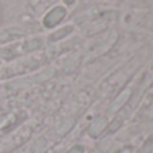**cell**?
Here are the masks:
<instances>
[{
    "label": "cell",
    "mask_w": 153,
    "mask_h": 153,
    "mask_svg": "<svg viewBox=\"0 0 153 153\" xmlns=\"http://www.w3.org/2000/svg\"><path fill=\"white\" fill-rule=\"evenodd\" d=\"M64 1H65V3H67V4H71V3H73V0H64Z\"/></svg>",
    "instance_id": "8"
},
{
    "label": "cell",
    "mask_w": 153,
    "mask_h": 153,
    "mask_svg": "<svg viewBox=\"0 0 153 153\" xmlns=\"http://www.w3.org/2000/svg\"><path fill=\"white\" fill-rule=\"evenodd\" d=\"M64 15H65V10H64L62 7H57V8H54L53 11H50L49 14L46 15L43 23L46 25V27H53L54 25H57L58 22L62 19Z\"/></svg>",
    "instance_id": "1"
},
{
    "label": "cell",
    "mask_w": 153,
    "mask_h": 153,
    "mask_svg": "<svg viewBox=\"0 0 153 153\" xmlns=\"http://www.w3.org/2000/svg\"><path fill=\"white\" fill-rule=\"evenodd\" d=\"M45 145H46V142L43 140H37L31 148V153H42V150L45 149Z\"/></svg>",
    "instance_id": "4"
},
{
    "label": "cell",
    "mask_w": 153,
    "mask_h": 153,
    "mask_svg": "<svg viewBox=\"0 0 153 153\" xmlns=\"http://www.w3.org/2000/svg\"><path fill=\"white\" fill-rule=\"evenodd\" d=\"M84 152V149H83V146L81 145H76V146H73L72 149H69L67 153H83Z\"/></svg>",
    "instance_id": "6"
},
{
    "label": "cell",
    "mask_w": 153,
    "mask_h": 153,
    "mask_svg": "<svg viewBox=\"0 0 153 153\" xmlns=\"http://www.w3.org/2000/svg\"><path fill=\"white\" fill-rule=\"evenodd\" d=\"M106 126H107L106 118H99V119H96V121L90 126V129H88V133H90L91 137H98L99 134H100L102 131L106 129Z\"/></svg>",
    "instance_id": "2"
},
{
    "label": "cell",
    "mask_w": 153,
    "mask_h": 153,
    "mask_svg": "<svg viewBox=\"0 0 153 153\" xmlns=\"http://www.w3.org/2000/svg\"><path fill=\"white\" fill-rule=\"evenodd\" d=\"M69 31H71V27L69 29H64V30H61V31H58V33H54V34L52 35V39H58V38H61L64 34H68Z\"/></svg>",
    "instance_id": "5"
},
{
    "label": "cell",
    "mask_w": 153,
    "mask_h": 153,
    "mask_svg": "<svg viewBox=\"0 0 153 153\" xmlns=\"http://www.w3.org/2000/svg\"><path fill=\"white\" fill-rule=\"evenodd\" d=\"M119 122H122L121 119H115V121H114V125H113V126L110 127V130H111V131H114V130H115L117 127H118L119 125H121V123H119Z\"/></svg>",
    "instance_id": "7"
},
{
    "label": "cell",
    "mask_w": 153,
    "mask_h": 153,
    "mask_svg": "<svg viewBox=\"0 0 153 153\" xmlns=\"http://www.w3.org/2000/svg\"><path fill=\"white\" fill-rule=\"evenodd\" d=\"M127 96H129V91H125L121 96H118V99H117V100L113 103V106H111V111H113V113H114V111H117L118 108H121V106L125 103V102H126Z\"/></svg>",
    "instance_id": "3"
}]
</instances>
